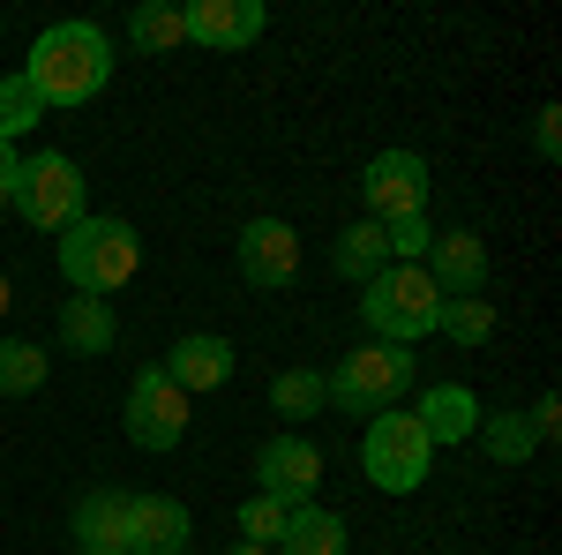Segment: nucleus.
Masks as SVG:
<instances>
[{
    "mask_svg": "<svg viewBox=\"0 0 562 555\" xmlns=\"http://www.w3.org/2000/svg\"><path fill=\"white\" fill-rule=\"evenodd\" d=\"M105 76H113V45H105L98 23H53V31H38L31 68H23V84L38 90V106H83V98L105 90Z\"/></svg>",
    "mask_w": 562,
    "mask_h": 555,
    "instance_id": "f257e3e1",
    "label": "nucleus"
},
{
    "mask_svg": "<svg viewBox=\"0 0 562 555\" xmlns=\"http://www.w3.org/2000/svg\"><path fill=\"white\" fill-rule=\"evenodd\" d=\"M135 263H143V241H135L128 218H76V225L60 233V278L90 300L121 293L135 278Z\"/></svg>",
    "mask_w": 562,
    "mask_h": 555,
    "instance_id": "f03ea898",
    "label": "nucleus"
},
{
    "mask_svg": "<svg viewBox=\"0 0 562 555\" xmlns=\"http://www.w3.org/2000/svg\"><path fill=\"white\" fill-rule=\"evenodd\" d=\"M360 315H368V331L383 345H413L435 331V315H442V293H435V278L420 263H390L368 278V300H360Z\"/></svg>",
    "mask_w": 562,
    "mask_h": 555,
    "instance_id": "7ed1b4c3",
    "label": "nucleus"
},
{
    "mask_svg": "<svg viewBox=\"0 0 562 555\" xmlns=\"http://www.w3.org/2000/svg\"><path fill=\"white\" fill-rule=\"evenodd\" d=\"M413 384V345H360V353H346L338 360V376H323V398H338L346 413H360V421H375V413H390L397 406V390Z\"/></svg>",
    "mask_w": 562,
    "mask_h": 555,
    "instance_id": "20e7f679",
    "label": "nucleus"
},
{
    "mask_svg": "<svg viewBox=\"0 0 562 555\" xmlns=\"http://www.w3.org/2000/svg\"><path fill=\"white\" fill-rule=\"evenodd\" d=\"M8 203L23 211V225L68 233V225L83 218V173H76V158H60V151H45V158H15V188H8Z\"/></svg>",
    "mask_w": 562,
    "mask_h": 555,
    "instance_id": "39448f33",
    "label": "nucleus"
},
{
    "mask_svg": "<svg viewBox=\"0 0 562 555\" xmlns=\"http://www.w3.org/2000/svg\"><path fill=\"white\" fill-rule=\"evenodd\" d=\"M428 458H435V443H428V428L413 421V413H375L368 421V443H360V466H368V480L375 488H390V496H413L420 480H428Z\"/></svg>",
    "mask_w": 562,
    "mask_h": 555,
    "instance_id": "423d86ee",
    "label": "nucleus"
},
{
    "mask_svg": "<svg viewBox=\"0 0 562 555\" xmlns=\"http://www.w3.org/2000/svg\"><path fill=\"white\" fill-rule=\"evenodd\" d=\"M128 435L143 451H173L180 435H188V390L166 376V368H143L128 390Z\"/></svg>",
    "mask_w": 562,
    "mask_h": 555,
    "instance_id": "0eeeda50",
    "label": "nucleus"
},
{
    "mask_svg": "<svg viewBox=\"0 0 562 555\" xmlns=\"http://www.w3.org/2000/svg\"><path fill=\"white\" fill-rule=\"evenodd\" d=\"M360 196H368L375 225H390V218H420L428 211V166H420L413 151H383L375 166L360 173Z\"/></svg>",
    "mask_w": 562,
    "mask_h": 555,
    "instance_id": "6e6552de",
    "label": "nucleus"
},
{
    "mask_svg": "<svg viewBox=\"0 0 562 555\" xmlns=\"http://www.w3.org/2000/svg\"><path fill=\"white\" fill-rule=\"evenodd\" d=\"M256 480H262V496L270 503H307L315 496V480H323V451L307 443V435H270L256 451Z\"/></svg>",
    "mask_w": 562,
    "mask_h": 555,
    "instance_id": "1a4fd4ad",
    "label": "nucleus"
},
{
    "mask_svg": "<svg viewBox=\"0 0 562 555\" xmlns=\"http://www.w3.org/2000/svg\"><path fill=\"white\" fill-rule=\"evenodd\" d=\"M293 270H301V233L285 218H256L240 233V278L262 286V293H278V286H293Z\"/></svg>",
    "mask_w": 562,
    "mask_h": 555,
    "instance_id": "9d476101",
    "label": "nucleus"
},
{
    "mask_svg": "<svg viewBox=\"0 0 562 555\" xmlns=\"http://www.w3.org/2000/svg\"><path fill=\"white\" fill-rule=\"evenodd\" d=\"M435 278V293L442 300H473L480 286H487V248H480V233H465V225H450V233H435L428 241V263H420Z\"/></svg>",
    "mask_w": 562,
    "mask_h": 555,
    "instance_id": "9b49d317",
    "label": "nucleus"
},
{
    "mask_svg": "<svg viewBox=\"0 0 562 555\" xmlns=\"http://www.w3.org/2000/svg\"><path fill=\"white\" fill-rule=\"evenodd\" d=\"M180 31L211 53H233V45H256L262 38V0H195L180 8Z\"/></svg>",
    "mask_w": 562,
    "mask_h": 555,
    "instance_id": "f8f14e48",
    "label": "nucleus"
},
{
    "mask_svg": "<svg viewBox=\"0 0 562 555\" xmlns=\"http://www.w3.org/2000/svg\"><path fill=\"white\" fill-rule=\"evenodd\" d=\"M76 548L83 555H135V533H128V496L98 488L76 503Z\"/></svg>",
    "mask_w": 562,
    "mask_h": 555,
    "instance_id": "ddd939ff",
    "label": "nucleus"
},
{
    "mask_svg": "<svg viewBox=\"0 0 562 555\" xmlns=\"http://www.w3.org/2000/svg\"><path fill=\"white\" fill-rule=\"evenodd\" d=\"M128 533L135 555H180L188 548V511L173 496H128Z\"/></svg>",
    "mask_w": 562,
    "mask_h": 555,
    "instance_id": "4468645a",
    "label": "nucleus"
},
{
    "mask_svg": "<svg viewBox=\"0 0 562 555\" xmlns=\"http://www.w3.org/2000/svg\"><path fill=\"white\" fill-rule=\"evenodd\" d=\"M413 421L428 428V443H465V435H480V406H473L465 384H435Z\"/></svg>",
    "mask_w": 562,
    "mask_h": 555,
    "instance_id": "2eb2a0df",
    "label": "nucleus"
},
{
    "mask_svg": "<svg viewBox=\"0 0 562 555\" xmlns=\"http://www.w3.org/2000/svg\"><path fill=\"white\" fill-rule=\"evenodd\" d=\"M166 376H173L180 390H217L233 376V345L225 338H180L173 353H166Z\"/></svg>",
    "mask_w": 562,
    "mask_h": 555,
    "instance_id": "dca6fc26",
    "label": "nucleus"
},
{
    "mask_svg": "<svg viewBox=\"0 0 562 555\" xmlns=\"http://www.w3.org/2000/svg\"><path fill=\"white\" fill-rule=\"evenodd\" d=\"M278 555H346V525L330 511H315V503H293L285 511V533L270 541Z\"/></svg>",
    "mask_w": 562,
    "mask_h": 555,
    "instance_id": "f3484780",
    "label": "nucleus"
},
{
    "mask_svg": "<svg viewBox=\"0 0 562 555\" xmlns=\"http://www.w3.org/2000/svg\"><path fill=\"white\" fill-rule=\"evenodd\" d=\"M60 338L76 345V353H105V345H113V308H105V300H68V308H60Z\"/></svg>",
    "mask_w": 562,
    "mask_h": 555,
    "instance_id": "a211bd4d",
    "label": "nucleus"
},
{
    "mask_svg": "<svg viewBox=\"0 0 562 555\" xmlns=\"http://www.w3.org/2000/svg\"><path fill=\"white\" fill-rule=\"evenodd\" d=\"M338 270H346V278H360V286H368L375 270H390V248H383V225H375V218L338 233Z\"/></svg>",
    "mask_w": 562,
    "mask_h": 555,
    "instance_id": "6ab92c4d",
    "label": "nucleus"
},
{
    "mask_svg": "<svg viewBox=\"0 0 562 555\" xmlns=\"http://www.w3.org/2000/svg\"><path fill=\"white\" fill-rule=\"evenodd\" d=\"M45 384V360H38V345H23V338H0V390L8 398H23V390H38Z\"/></svg>",
    "mask_w": 562,
    "mask_h": 555,
    "instance_id": "aec40b11",
    "label": "nucleus"
},
{
    "mask_svg": "<svg viewBox=\"0 0 562 555\" xmlns=\"http://www.w3.org/2000/svg\"><path fill=\"white\" fill-rule=\"evenodd\" d=\"M270 406H278L285 421H307V413L323 406V376H307V368H293V376H278V384H270Z\"/></svg>",
    "mask_w": 562,
    "mask_h": 555,
    "instance_id": "412c9836",
    "label": "nucleus"
},
{
    "mask_svg": "<svg viewBox=\"0 0 562 555\" xmlns=\"http://www.w3.org/2000/svg\"><path fill=\"white\" fill-rule=\"evenodd\" d=\"M435 331H450V338L480 345L487 331H495V308H487V300H442V315H435Z\"/></svg>",
    "mask_w": 562,
    "mask_h": 555,
    "instance_id": "4be33fe9",
    "label": "nucleus"
},
{
    "mask_svg": "<svg viewBox=\"0 0 562 555\" xmlns=\"http://www.w3.org/2000/svg\"><path fill=\"white\" fill-rule=\"evenodd\" d=\"M38 113H45V106H38V90L23 84V76H8V84H0V143H15Z\"/></svg>",
    "mask_w": 562,
    "mask_h": 555,
    "instance_id": "5701e85b",
    "label": "nucleus"
},
{
    "mask_svg": "<svg viewBox=\"0 0 562 555\" xmlns=\"http://www.w3.org/2000/svg\"><path fill=\"white\" fill-rule=\"evenodd\" d=\"M532 443H540V435H532L525 413H495V421H487V458H503V466H518Z\"/></svg>",
    "mask_w": 562,
    "mask_h": 555,
    "instance_id": "b1692460",
    "label": "nucleus"
},
{
    "mask_svg": "<svg viewBox=\"0 0 562 555\" xmlns=\"http://www.w3.org/2000/svg\"><path fill=\"white\" fill-rule=\"evenodd\" d=\"M188 31H180V8H135V45L143 53H166V45H180Z\"/></svg>",
    "mask_w": 562,
    "mask_h": 555,
    "instance_id": "393cba45",
    "label": "nucleus"
},
{
    "mask_svg": "<svg viewBox=\"0 0 562 555\" xmlns=\"http://www.w3.org/2000/svg\"><path fill=\"white\" fill-rule=\"evenodd\" d=\"M428 241H435V233H428V218H390V225H383L390 263H420V256H428Z\"/></svg>",
    "mask_w": 562,
    "mask_h": 555,
    "instance_id": "a878e982",
    "label": "nucleus"
},
{
    "mask_svg": "<svg viewBox=\"0 0 562 555\" xmlns=\"http://www.w3.org/2000/svg\"><path fill=\"white\" fill-rule=\"evenodd\" d=\"M240 533H248L256 548H270V541L285 533V503H270V496H256V503L240 511Z\"/></svg>",
    "mask_w": 562,
    "mask_h": 555,
    "instance_id": "bb28decb",
    "label": "nucleus"
},
{
    "mask_svg": "<svg viewBox=\"0 0 562 555\" xmlns=\"http://www.w3.org/2000/svg\"><path fill=\"white\" fill-rule=\"evenodd\" d=\"M555 121H562V113H555V106H548V113H540V151H548V158H555V151H562V135H555Z\"/></svg>",
    "mask_w": 562,
    "mask_h": 555,
    "instance_id": "cd10ccee",
    "label": "nucleus"
},
{
    "mask_svg": "<svg viewBox=\"0 0 562 555\" xmlns=\"http://www.w3.org/2000/svg\"><path fill=\"white\" fill-rule=\"evenodd\" d=\"M8 188H15V151L0 143V211H8Z\"/></svg>",
    "mask_w": 562,
    "mask_h": 555,
    "instance_id": "c85d7f7f",
    "label": "nucleus"
},
{
    "mask_svg": "<svg viewBox=\"0 0 562 555\" xmlns=\"http://www.w3.org/2000/svg\"><path fill=\"white\" fill-rule=\"evenodd\" d=\"M233 555H270V548H256V541H240V548H233Z\"/></svg>",
    "mask_w": 562,
    "mask_h": 555,
    "instance_id": "c756f323",
    "label": "nucleus"
},
{
    "mask_svg": "<svg viewBox=\"0 0 562 555\" xmlns=\"http://www.w3.org/2000/svg\"><path fill=\"white\" fill-rule=\"evenodd\" d=\"M0 315H8V278H0Z\"/></svg>",
    "mask_w": 562,
    "mask_h": 555,
    "instance_id": "7c9ffc66",
    "label": "nucleus"
},
{
    "mask_svg": "<svg viewBox=\"0 0 562 555\" xmlns=\"http://www.w3.org/2000/svg\"><path fill=\"white\" fill-rule=\"evenodd\" d=\"M180 555H195V548H180Z\"/></svg>",
    "mask_w": 562,
    "mask_h": 555,
    "instance_id": "2f4dec72",
    "label": "nucleus"
}]
</instances>
